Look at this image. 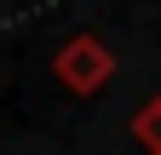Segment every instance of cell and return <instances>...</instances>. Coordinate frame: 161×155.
I'll return each instance as SVG.
<instances>
[{"label":"cell","instance_id":"1","mask_svg":"<svg viewBox=\"0 0 161 155\" xmlns=\"http://www.w3.org/2000/svg\"><path fill=\"white\" fill-rule=\"evenodd\" d=\"M104 69H109V63H104V52H98L92 40H75L64 57H58V75H64L69 86H92V81H98Z\"/></svg>","mask_w":161,"mask_h":155}]
</instances>
